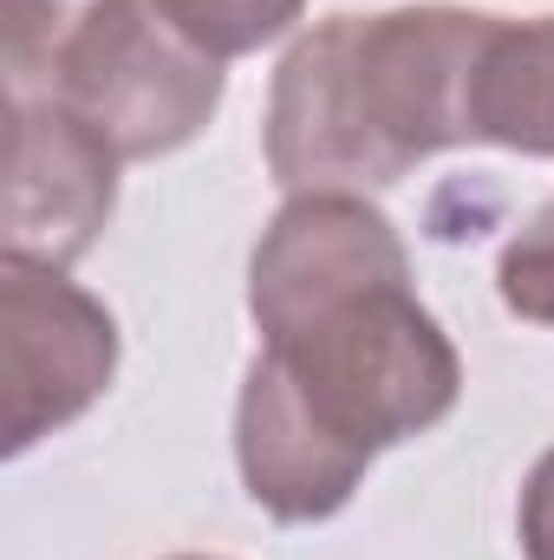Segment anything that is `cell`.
<instances>
[{"instance_id": "obj_1", "label": "cell", "mask_w": 554, "mask_h": 560, "mask_svg": "<svg viewBox=\"0 0 554 560\" xmlns=\"http://www.w3.org/2000/svg\"><path fill=\"white\" fill-rule=\"evenodd\" d=\"M463 359L412 280L366 287L262 339L235 398V463L249 495L287 522L339 515L372 456L457 411Z\"/></svg>"}, {"instance_id": "obj_2", "label": "cell", "mask_w": 554, "mask_h": 560, "mask_svg": "<svg viewBox=\"0 0 554 560\" xmlns=\"http://www.w3.org/2000/svg\"><path fill=\"white\" fill-rule=\"evenodd\" d=\"M489 13H326L287 46L268 92V176L287 196H366L470 143V79Z\"/></svg>"}, {"instance_id": "obj_3", "label": "cell", "mask_w": 554, "mask_h": 560, "mask_svg": "<svg viewBox=\"0 0 554 560\" xmlns=\"http://www.w3.org/2000/svg\"><path fill=\"white\" fill-rule=\"evenodd\" d=\"M222 59L189 46L157 13V0H105L66 39L33 98L66 105L125 163H143L203 138V125L222 105Z\"/></svg>"}, {"instance_id": "obj_4", "label": "cell", "mask_w": 554, "mask_h": 560, "mask_svg": "<svg viewBox=\"0 0 554 560\" xmlns=\"http://www.w3.org/2000/svg\"><path fill=\"white\" fill-rule=\"evenodd\" d=\"M118 372V319L66 268L0 255V385H7V456L79 423Z\"/></svg>"}, {"instance_id": "obj_5", "label": "cell", "mask_w": 554, "mask_h": 560, "mask_svg": "<svg viewBox=\"0 0 554 560\" xmlns=\"http://www.w3.org/2000/svg\"><path fill=\"white\" fill-rule=\"evenodd\" d=\"M118 150L53 98H7V255L72 268L118 209Z\"/></svg>"}, {"instance_id": "obj_6", "label": "cell", "mask_w": 554, "mask_h": 560, "mask_svg": "<svg viewBox=\"0 0 554 560\" xmlns=\"http://www.w3.org/2000/svg\"><path fill=\"white\" fill-rule=\"evenodd\" d=\"M385 280H412V255L385 209L366 196H287L249 261V313L268 339Z\"/></svg>"}, {"instance_id": "obj_7", "label": "cell", "mask_w": 554, "mask_h": 560, "mask_svg": "<svg viewBox=\"0 0 554 560\" xmlns=\"http://www.w3.org/2000/svg\"><path fill=\"white\" fill-rule=\"evenodd\" d=\"M470 143L554 156V13H489L470 79Z\"/></svg>"}, {"instance_id": "obj_8", "label": "cell", "mask_w": 554, "mask_h": 560, "mask_svg": "<svg viewBox=\"0 0 554 560\" xmlns=\"http://www.w3.org/2000/svg\"><path fill=\"white\" fill-rule=\"evenodd\" d=\"M307 0H157V13L189 39L203 46L209 59H242V52H262L268 39H280L293 20H300Z\"/></svg>"}, {"instance_id": "obj_9", "label": "cell", "mask_w": 554, "mask_h": 560, "mask_svg": "<svg viewBox=\"0 0 554 560\" xmlns=\"http://www.w3.org/2000/svg\"><path fill=\"white\" fill-rule=\"evenodd\" d=\"M105 0H7L0 33H7V98H33L66 52V39L99 13Z\"/></svg>"}, {"instance_id": "obj_10", "label": "cell", "mask_w": 554, "mask_h": 560, "mask_svg": "<svg viewBox=\"0 0 554 560\" xmlns=\"http://www.w3.org/2000/svg\"><path fill=\"white\" fill-rule=\"evenodd\" d=\"M496 287L516 319L554 326V196L509 235V248L496 261Z\"/></svg>"}, {"instance_id": "obj_11", "label": "cell", "mask_w": 554, "mask_h": 560, "mask_svg": "<svg viewBox=\"0 0 554 560\" xmlns=\"http://www.w3.org/2000/svg\"><path fill=\"white\" fill-rule=\"evenodd\" d=\"M516 535H522V560H554V450H542V463L522 482Z\"/></svg>"}, {"instance_id": "obj_12", "label": "cell", "mask_w": 554, "mask_h": 560, "mask_svg": "<svg viewBox=\"0 0 554 560\" xmlns=\"http://www.w3.org/2000/svg\"><path fill=\"white\" fill-rule=\"evenodd\" d=\"M176 560H216V555H176Z\"/></svg>"}]
</instances>
